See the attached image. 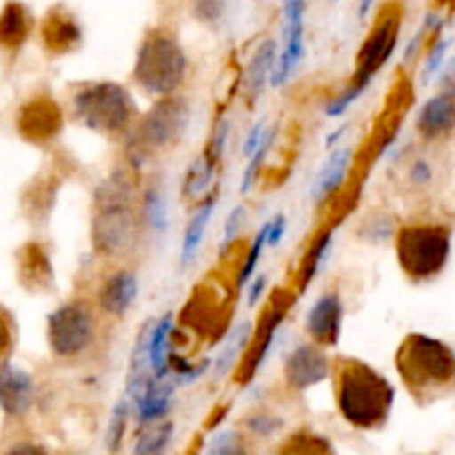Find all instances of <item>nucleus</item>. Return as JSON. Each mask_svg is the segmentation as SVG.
Wrapping results in <instances>:
<instances>
[{
	"instance_id": "nucleus-1",
	"label": "nucleus",
	"mask_w": 455,
	"mask_h": 455,
	"mask_svg": "<svg viewBox=\"0 0 455 455\" xmlns=\"http://www.w3.org/2000/svg\"><path fill=\"white\" fill-rule=\"evenodd\" d=\"M333 385L342 418L358 429L385 425L395 400L389 378L376 367L349 355H338L333 363Z\"/></svg>"
},
{
	"instance_id": "nucleus-2",
	"label": "nucleus",
	"mask_w": 455,
	"mask_h": 455,
	"mask_svg": "<svg viewBox=\"0 0 455 455\" xmlns=\"http://www.w3.org/2000/svg\"><path fill=\"white\" fill-rule=\"evenodd\" d=\"M140 209L133 204L132 185L124 178H111L96 191V213L92 222L93 251L109 260H120L136 251L142 238Z\"/></svg>"
},
{
	"instance_id": "nucleus-3",
	"label": "nucleus",
	"mask_w": 455,
	"mask_h": 455,
	"mask_svg": "<svg viewBox=\"0 0 455 455\" xmlns=\"http://www.w3.org/2000/svg\"><path fill=\"white\" fill-rule=\"evenodd\" d=\"M69 109L76 123L109 138L132 133L140 118L132 92L111 80L78 84L69 98Z\"/></svg>"
},
{
	"instance_id": "nucleus-4",
	"label": "nucleus",
	"mask_w": 455,
	"mask_h": 455,
	"mask_svg": "<svg viewBox=\"0 0 455 455\" xmlns=\"http://www.w3.org/2000/svg\"><path fill=\"white\" fill-rule=\"evenodd\" d=\"M189 74V58L180 40L169 29H149L138 44L132 80L154 98L178 93Z\"/></svg>"
},
{
	"instance_id": "nucleus-5",
	"label": "nucleus",
	"mask_w": 455,
	"mask_h": 455,
	"mask_svg": "<svg viewBox=\"0 0 455 455\" xmlns=\"http://www.w3.org/2000/svg\"><path fill=\"white\" fill-rule=\"evenodd\" d=\"M400 27H403V9H400V4L389 3L387 7H382L371 31L360 44V52L355 56V71L351 76L349 84H347L340 96L329 100L327 109H324L329 118H338V116L345 114L363 96L364 89L371 84V80L387 65V60L394 56L395 47H398Z\"/></svg>"
},
{
	"instance_id": "nucleus-6",
	"label": "nucleus",
	"mask_w": 455,
	"mask_h": 455,
	"mask_svg": "<svg viewBox=\"0 0 455 455\" xmlns=\"http://www.w3.org/2000/svg\"><path fill=\"white\" fill-rule=\"evenodd\" d=\"M400 378L413 394L443 391L455 385V354L443 340L411 333L395 354Z\"/></svg>"
},
{
	"instance_id": "nucleus-7",
	"label": "nucleus",
	"mask_w": 455,
	"mask_h": 455,
	"mask_svg": "<svg viewBox=\"0 0 455 455\" xmlns=\"http://www.w3.org/2000/svg\"><path fill=\"white\" fill-rule=\"evenodd\" d=\"M395 256L403 274L413 283H429L447 267L451 231L444 225L416 222L395 231Z\"/></svg>"
},
{
	"instance_id": "nucleus-8",
	"label": "nucleus",
	"mask_w": 455,
	"mask_h": 455,
	"mask_svg": "<svg viewBox=\"0 0 455 455\" xmlns=\"http://www.w3.org/2000/svg\"><path fill=\"white\" fill-rule=\"evenodd\" d=\"M100 311L84 298L62 302L47 318L49 349L60 360H78L93 349L100 331Z\"/></svg>"
},
{
	"instance_id": "nucleus-9",
	"label": "nucleus",
	"mask_w": 455,
	"mask_h": 455,
	"mask_svg": "<svg viewBox=\"0 0 455 455\" xmlns=\"http://www.w3.org/2000/svg\"><path fill=\"white\" fill-rule=\"evenodd\" d=\"M191 123V107L185 96L172 93V96L156 98L154 105L138 118L133 127V138L145 154H160L185 138Z\"/></svg>"
},
{
	"instance_id": "nucleus-10",
	"label": "nucleus",
	"mask_w": 455,
	"mask_h": 455,
	"mask_svg": "<svg viewBox=\"0 0 455 455\" xmlns=\"http://www.w3.org/2000/svg\"><path fill=\"white\" fill-rule=\"evenodd\" d=\"M327 351V347H320L311 340L298 345L284 358L283 378L289 389L307 391L333 376V360Z\"/></svg>"
},
{
	"instance_id": "nucleus-11",
	"label": "nucleus",
	"mask_w": 455,
	"mask_h": 455,
	"mask_svg": "<svg viewBox=\"0 0 455 455\" xmlns=\"http://www.w3.org/2000/svg\"><path fill=\"white\" fill-rule=\"evenodd\" d=\"M305 12L307 0H283L284 49L275 58L274 74H271L274 87H283L305 58Z\"/></svg>"
},
{
	"instance_id": "nucleus-12",
	"label": "nucleus",
	"mask_w": 455,
	"mask_h": 455,
	"mask_svg": "<svg viewBox=\"0 0 455 455\" xmlns=\"http://www.w3.org/2000/svg\"><path fill=\"white\" fill-rule=\"evenodd\" d=\"M345 302L340 291H324L305 314V333L311 342L333 349L342 338Z\"/></svg>"
},
{
	"instance_id": "nucleus-13",
	"label": "nucleus",
	"mask_w": 455,
	"mask_h": 455,
	"mask_svg": "<svg viewBox=\"0 0 455 455\" xmlns=\"http://www.w3.org/2000/svg\"><path fill=\"white\" fill-rule=\"evenodd\" d=\"M138 275L129 267H118L100 280L96 289V307L107 318H124L138 300Z\"/></svg>"
},
{
	"instance_id": "nucleus-14",
	"label": "nucleus",
	"mask_w": 455,
	"mask_h": 455,
	"mask_svg": "<svg viewBox=\"0 0 455 455\" xmlns=\"http://www.w3.org/2000/svg\"><path fill=\"white\" fill-rule=\"evenodd\" d=\"M287 309H289L287 300H283V302L278 300L269 307V311H267L260 320H258L256 329H253L251 345H249L247 355H244L243 380L249 382V380H253L258 373H260L262 364L267 363L271 349H274L280 324H283L284 318H287Z\"/></svg>"
},
{
	"instance_id": "nucleus-15",
	"label": "nucleus",
	"mask_w": 455,
	"mask_h": 455,
	"mask_svg": "<svg viewBox=\"0 0 455 455\" xmlns=\"http://www.w3.org/2000/svg\"><path fill=\"white\" fill-rule=\"evenodd\" d=\"M62 116L53 100L36 96L18 111V132L29 142H47L60 132Z\"/></svg>"
},
{
	"instance_id": "nucleus-16",
	"label": "nucleus",
	"mask_w": 455,
	"mask_h": 455,
	"mask_svg": "<svg viewBox=\"0 0 455 455\" xmlns=\"http://www.w3.org/2000/svg\"><path fill=\"white\" fill-rule=\"evenodd\" d=\"M416 129L422 140H440L455 129V96L440 92L420 107Z\"/></svg>"
},
{
	"instance_id": "nucleus-17",
	"label": "nucleus",
	"mask_w": 455,
	"mask_h": 455,
	"mask_svg": "<svg viewBox=\"0 0 455 455\" xmlns=\"http://www.w3.org/2000/svg\"><path fill=\"white\" fill-rule=\"evenodd\" d=\"M351 169V149H336L329 154L320 172L315 173L314 185H311V198L315 204H324L342 189V185L349 178Z\"/></svg>"
},
{
	"instance_id": "nucleus-18",
	"label": "nucleus",
	"mask_w": 455,
	"mask_h": 455,
	"mask_svg": "<svg viewBox=\"0 0 455 455\" xmlns=\"http://www.w3.org/2000/svg\"><path fill=\"white\" fill-rule=\"evenodd\" d=\"M216 203H218V196L209 194L196 204L194 213L189 216L185 227V234H182V244H180V262L182 267H191L198 258L200 247H203V240L204 234H207V227L212 222L213 212H216Z\"/></svg>"
},
{
	"instance_id": "nucleus-19",
	"label": "nucleus",
	"mask_w": 455,
	"mask_h": 455,
	"mask_svg": "<svg viewBox=\"0 0 455 455\" xmlns=\"http://www.w3.org/2000/svg\"><path fill=\"white\" fill-rule=\"evenodd\" d=\"M40 38L52 53L71 52L80 43V27L67 9L56 7L44 16Z\"/></svg>"
},
{
	"instance_id": "nucleus-20",
	"label": "nucleus",
	"mask_w": 455,
	"mask_h": 455,
	"mask_svg": "<svg viewBox=\"0 0 455 455\" xmlns=\"http://www.w3.org/2000/svg\"><path fill=\"white\" fill-rule=\"evenodd\" d=\"M275 58H278V44L271 38L262 40L253 56L249 58L247 69H244V93L249 100H256L265 92L267 83H271Z\"/></svg>"
},
{
	"instance_id": "nucleus-21",
	"label": "nucleus",
	"mask_w": 455,
	"mask_h": 455,
	"mask_svg": "<svg viewBox=\"0 0 455 455\" xmlns=\"http://www.w3.org/2000/svg\"><path fill=\"white\" fill-rule=\"evenodd\" d=\"M253 329L256 324L249 323V320H243V323L235 324L234 329H229L225 338V345L220 347V354H218L216 363H213V373L216 378L227 376L235 369V364L243 363L244 355H247L249 345H251Z\"/></svg>"
},
{
	"instance_id": "nucleus-22",
	"label": "nucleus",
	"mask_w": 455,
	"mask_h": 455,
	"mask_svg": "<svg viewBox=\"0 0 455 455\" xmlns=\"http://www.w3.org/2000/svg\"><path fill=\"white\" fill-rule=\"evenodd\" d=\"M31 34V16L25 4L7 3L0 12V47L16 52Z\"/></svg>"
},
{
	"instance_id": "nucleus-23",
	"label": "nucleus",
	"mask_w": 455,
	"mask_h": 455,
	"mask_svg": "<svg viewBox=\"0 0 455 455\" xmlns=\"http://www.w3.org/2000/svg\"><path fill=\"white\" fill-rule=\"evenodd\" d=\"M18 274H20L22 287L29 291H43L52 278V267L47 256L36 243L25 244L18 253Z\"/></svg>"
},
{
	"instance_id": "nucleus-24",
	"label": "nucleus",
	"mask_w": 455,
	"mask_h": 455,
	"mask_svg": "<svg viewBox=\"0 0 455 455\" xmlns=\"http://www.w3.org/2000/svg\"><path fill=\"white\" fill-rule=\"evenodd\" d=\"M142 227L156 235H164L169 229V200L163 185H147L140 194Z\"/></svg>"
},
{
	"instance_id": "nucleus-25",
	"label": "nucleus",
	"mask_w": 455,
	"mask_h": 455,
	"mask_svg": "<svg viewBox=\"0 0 455 455\" xmlns=\"http://www.w3.org/2000/svg\"><path fill=\"white\" fill-rule=\"evenodd\" d=\"M31 403V380L20 371L0 376V404L9 413H22Z\"/></svg>"
},
{
	"instance_id": "nucleus-26",
	"label": "nucleus",
	"mask_w": 455,
	"mask_h": 455,
	"mask_svg": "<svg viewBox=\"0 0 455 455\" xmlns=\"http://www.w3.org/2000/svg\"><path fill=\"white\" fill-rule=\"evenodd\" d=\"M333 235H336V231L333 229L323 231L320 235H315V240L309 244V249H307L305 258H302V262H300V289L302 291H305V289L314 283L315 275L323 271L324 260H327L329 251H331Z\"/></svg>"
},
{
	"instance_id": "nucleus-27",
	"label": "nucleus",
	"mask_w": 455,
	"mask_h": 455,
	"mask_svg": "<svg viewBox=\"0 0 455 455\" xmlns=\"http://www.w3.org/2000/svg\"><path fill=\"white\" fill-rule=\"evenodd\" d=\"M216 167L218 164L213 163L207 154H203L196 163H191L189 169H187L185 185H182V194H185V198L198 200L200 203L204 196L212 194L209 189H212L213 176H216Z\"/></svg>"
},
{
	"instance_id": "nucleus-28",
	"label": "nucleus",
	"mask_w": 455,
	"mask_h": 455,
	"mask_svg": "<svg viewBox=\"0 0 455 455\" xmlns=\"http://www.w3.org/2000/svg\"><path fill=\"white\" fill-rule=\"evenodd\" d=\"M173 435L172 422H156L154 427H147L136 440L133 455H164L169 449Z\"/></svg>"
},
{
	"instance_id": "nucleus-29",
	"label": "nucleus",
	"mask_w": 455,
	"mask_h": 455,
	"mask_svg": "<svg viewBox=\"0 0 455 455\" xmlns=\"http://www.w3.org/2000/svg\"><path fill=\"white\" fill-rule=\"evenodd\" d=\"M269 227H271V220L265 222V225H262L260 229H258V234L253 235L251 244H249L247 256H244L243 265H240L238 278H235V287H238V289H244L249 283H251L253 274H256L258 262H260L262 251H265V249H267V240H269Z\"/></svg>"
},
{
	"instance_id": "nucleus-30",
	"label": "nucleus",
	"mask_w": 455,
	"mask_h": 455,
	"mask_svg": "<svg viewBox=\"0 0 455 455\" xmlns=\"http://www.w3.org/2000/svg\"><path fill=\"white\" fill-rule=\"evenodd\" d=\"M275 133H278V129H275V127H269V129H267L265 140L260 142V147H258V149L253 151L251 158L247 160V167H244L243 178H240V194H243V196H247L249 191H251L253 182H256L258 173H260L262 164H265L267 156H269L271 147H274V142H275Z\"/></svg>"
},
{
	"instance_id": "nucleus-31",
	"label": "nucleus",
	"mask_w": 455,
	"mask_h": 455,
	"mask_svg": "<svg viewBox=\"0 0 455 455\" xmlns=\"http://www.w3.org/2000/svg\"><path fill=\"white\" fill-rule=\"evenodd\" d=\"M129 411H132V403L127 398L120 400L116 404L114 413L109 418V425H107V434H105V444L111 453L118 451L120 443L124 438V429H127V420H129Z\"/></svg>"
},
{
	"instance_id": "nucleus-32",
	"label": "nucleus",
	"mask_w": 455,
	"mask_h": 455,
	"mask_svg": "<svg viewBox=\"0 0 455 455\" xmlns=\"http://www.w3.org/2000/svg\"><path fill=\"white\" fill-rule=\"evenodd\" d=\"M207 455H249L244 438L235 429H225L216 434L209 443Z\"/></svg>"
},
{
	"instance_id": "nucleus-33",
	"label": "nucleus",
	"mask_w": 455,
	"mask_h": 455,
	"mask_svg": "<svg viewBox=\"0 0 455 455\" xmlns=\"http://www.w3.org/2000/svg\"><path fill=\"white\" fill-rule=\"evenodd\" d=\"M244 222H247V209H244L243 204H235L225 220V229H222L220 238V253H225L227 249L235 243V238H238L240 231H243Z\"/></svg>"
},
{
	"instance_id": "nucleus-34",
	"label": "nucleus",
	"mask_w": 455,
	"mask_h": 455,
	"mask_svg": "<svg viewBox=\"0 0 455 455\" xmlns=\"http://www.w3.org/2000/svg\"><path fill=\"white\" fill-rule=\"evenodd\" d=\"M191 12L204 25H216L225 18L227 0H191Z\"/></svg>"
},
{
	"instance_id": "nucleus-35",
	"label": "nucleus",
	"mask_w": 455,
	"mask_h": 455,
	"mask_svg": "<svg viewBox=\"0 0 455 455\" xmlns=\"http://www.w3.org/2000/svg\"><path fill=\"white\" fill-rule=\"evenodd\" d=\"M231 133V118H220L218 124L213 127L212 138H209V145L204 154L213 160V163H220L222 156H225V147H227V138Z\"/></svg>"
},
{
	"instance_id": "nucleus-36",
	"label": "nucleus",
	"mask_w": 455,
	"mask_h": 455,
	"mask_svg": "<svg viewBox=\"0 0 455 455\" xmlns=\"http://www.w3.org/2000/svg\"><path fill=\"white\" fill-rule=\"evenodd\" d=\"M449 44H451V40L447 38H440L438 43L431 47L429 56H427V62H425V71H422V83H429L431 78H434L435 74H438L440 69L444 67V58H447V49Z\"/></svg>"
},
{
	"instance_id": "nucleus-37",
	"label": "nucleus",
	"mask_w": 455,
	"mask_h": 455,
	"mask_svg": "<svg viewBox=\"0 0 455 455\" xmlns=\"http://www.w3.org/2000/svg\"><path fill=\"white\" fill-rule=\"evenodd\" d=\"M407 178L413 187L422 189V187L431 185V180H434V164H431L427 158H416L411 164H409Z\"/></svg>"
},
{
	"instance_id": "nucleus-38",
	"label": "nucleus",
	"mask_w": 455,
	"mask_h": 455,
	"mask_svg": "<svg viewBox=\"0 0 455 455\" xmlns=\"http://www.w3.org/2000/svg\"><path fill=\"white\" fill-rule=\"evenodd\" d=\"M363 231H367V240L369 243H385L389 240L391 235H395V227L391 222V218L382 216V218H373L371 225L363 227Z\"/></svg>"
},
{
	"instance_id": "nucleus-39",
	"label": "nucleus",
	"mask_w": 455,
	"mask_h": 455,
	"mask_svg": "<svg viewBox=\"0 0 455 455\" xmlns=\"http://www.w3.org/2000/svg\"><path fill=\"white\" fill-rule=\"evenodd\" d=\"M267 129H269V124H267L265 120H260V123L253 124L251 132H249L247 138H244V145H243V156H244V158H247V160L251 158L253 151H256L258 147H260V142L265 140Z\"/></svg>"
},
{
	"instance_id": "nucleus-40",
	"label": "nucleus",
	"mask_w": 455,
	"mask_h": 455,
	"mask_svg": "<svg viewBox=\"0 0 455 455\" xmlns=\"http://www.w3.org/2000/svg\"><path fill=\"white\" fill-rule=\"evenodd\" d=\"M12 347H13L12 320H9L7 311L0 309V360H4L9 354H12Z\"/></svg>"
},
{
	"instance_id": "nucleus-41",
	"label": "nucleus",
	"mask_w": 455,
	"mask_h": 455,
	"mask_svg": "<svg viewBox=\"0 0 455 455\" xmlns=\"http://www.w3.org/2000/svg\"><path fill=\"white\" fill-rule=\"evenodd\" d=\"M267 287H269V275L262 274V275H256V278H251V283L247 284V305L256 307L258 302L265 298Z\"/></svg>"
},
{
	"instance_id": "nucleus-42",
	"label": "nucleus",
	"mask_w": 455,
	"mask_h": 455,
	"mask_svg": "<svg viewBox=\"0 0 455 455\" xmlns=\"http://www.w3.org/2000/svg\"><path fill=\"white\" fill-rule=\"evenodd\" d=\"M287 234V216L284 213H278L275 218H271V227H269V240H267V247L275 249L280 244V240L284 238Z\"/></svg>"
},
{
	"instance_id": "nucleus-43",
	"label": "nucleus",
	"mask_w": 455,
	"mask_h": 455,
	"mask_svg": "<svg viewBox=\"0 0 455 455\" xmlns=\"http://www.w3.org/2000/svg\"><path fill=\"white\" fill-rule=\"evenodd\" d=\"M440 84L444 87L443 93H449V96H455V60L444 65L440 69Z\"/></svg>"
},
{
	"instance_id": "nucleus-44",
	"label": "nucleus",
	"mask_w": 455,
	"mask_h": 455,
	"mask_svg": "<svg viewBox=\"0 0 455 455\" xmlns=\"http://www.w3.org/2000/svg\"><path fill=\"white\" fill-rule=\"evenodd\" d=\"M249 427H251L253 431H258V434H274L275 427H278V420H271L269 416H260L253 418V420L249 422Z\"/></svg>"
},
{
	"instance_id": "nucleus-45",
	"label": "nucleus",
	"mask_w": 455,
	"mask_h": 455,
	"mask_svg": "<svg viewBox=\"0 0 455 455\" xmlns=\"http://www.w3.org/2000/svg\"><path fill=\"white\" fill-rule=\"evenodd\" d=\"M7 455H44V451L40 447H34V444H18Z\"/></svg>"
},
{
	"instance_id": "nucleus-46",
	"label": "nucleus",
	"mask_w": 455,
	"mask_h": 455,
	"mask_svg": "<svg viewBox=\"0 0 455 455\" xmlns=\"http://www.w3.org/2000/svg\"><path fill=\"white\" fill-rule=\"evenodd\" d=\"M373 3H376V0H360V18H364L369 12H371Z\"/></svg>"
}]
</instances>
